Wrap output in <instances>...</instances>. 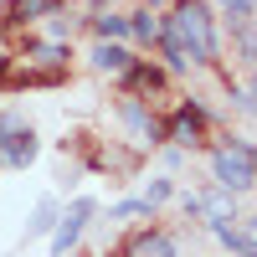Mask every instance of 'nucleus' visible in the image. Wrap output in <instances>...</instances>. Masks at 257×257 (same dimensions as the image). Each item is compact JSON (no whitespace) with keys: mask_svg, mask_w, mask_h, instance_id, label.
<instances>
[{"mask_svg":"<svg viewBox=\"0 0 257 257\" xmlns=\"http://www.w3.org/2000/svg\"><path fill=\"white\" fill-rule=\"evenodd\" d=\"M160 31L175 36L185 67H190V62H196V67H216L221 36H216V16H211L206 0H175V6H170V16L160 21Z\"/></svg>","mask_w":257,"mask_h":257,"instance_id":"nucleus-1","label":"nucleus"},{"mask_svg":"<svg viewBox=\"0 0 257 257\" xmlns=\"http://www.w3.org/2000/svg\"><path fill=\"white\" fill-rule=\"evenodd\" d=\"M211 170H216V185L231 190V196H242V190L257 185V149L247 139H226L216 155H211Z\"/></svg>","mask_w":257,"mask_h":257,"instance_id":"nucleus-2","label":"nucleus"},{"mask_svg":"<svg viewBox=\"0 0 257 257\" xmlns=\"http://www.w3.org/2000/svg\"><path fill=\"white\" fill-rule=\"evenodd\" d=\"M36 128L31 123H16V118H0V165H11V170H26L36 160Z\"/></svg>","mask_w":257,"mask_h":257,"instance_id":"nucleus-3","label":"nucleus"},{"mask_svg":"<svg viewBox=\"0 0 257 257\" xmlns=\"http://www.w3.org/2000/svg\"><path fill=\"white\" fill-rule=\"evenodd\" d=\"M165 139H175L180 149H201L206 144V108L196 98H185L175 113H170V123H165Z\"/></svg>","mask_w":257,"mask_h":257,"instance_id":"nucleus-4","label":"nucleus"},{"mask_svg":"<svg viewBox=\"0 0 257 257\" xmlns=\"http://www.w3.org/2000/svg\"><path fill=\"white\" fill-rule=\"evenodd\" d=\"M88 221H93V201H72V211L57 216V226H52V257H67L77 247V237H82Z\"/></svg>","mask_w":257,"mask_h":257,"instance_id":"nucleus-5","label":"nucleus"},{"mask_svg":"<svg viewBox=\"0 0 257 257\" xmlns=\"http://www.w3.org/2000/svg\"><path fill=\"white\" fill-rule=\"evenodd\" d=\"M41 16H62V0H6L0 26H31Z\"/></svg>","mask_w":257,"mask_h":257,"instance_id":"nucleus-6","label":"nucleus"},{"mask_svg":"<svg viewBox=\"0 0 257 257\" xmlns=\"http://www.w3.org/2000/svg\"><path fill=\"white\" fill-rule=\"evenodd\" d=\"M170 82V72L165 67H155V62H144V57H134V67L123 72V93L134 98V93H160Z\"/></svg>","mask_w":257,"mask_h":257,"instance_id":"nucleus-7","label":"nucleus"},{"mask_svg":"<svg viewBox=\"0 0 257 257\" xmlns=\"http://www.w3.org/2000/svg\"><path fill=\"white\" fill-rule=\"evenodd\" d=\"M226 31H231V57H237L242 67L252 72V67H257V16H247V21H226Z\"/></svg>","mask_w":257,"mask_h":257,"instance_id":"nucleus-8","label":"nucleus"},{"mask_svg":"<svg viewBox=\"0 0 257 257\" xmlns=\"http://www.w3.org/2000/svg\"><path fill=\"white\" fill-rule=\"evenodd\" d=\"M123 257H180V247H175V237H170V231H139L134 242L123 247Z\"/></svg>","mask_w":257,"mask_h":257,"instance_id":"nucleus-9","label":"nucleus"},{"mask_svg":"<svg viewBox=\"0 0 257 257\" xmlns=\"http://www.w3.org/2000/svg\"><path fill=\"white\" fill-rule=\"evenodd\" d=\"M93 67H98V72L123 77L128 67H134V52H128L123 41H98V47H93Z\"/></svg>","mask_w":257,"mask_h":257,"instance_id":"nucleus-10","label":"nucleus"},{"mask_svg":"<svg viewBox=\"0 0 257 257\" xmlns=\"http://www.w3.org/2000/svg\"><path fill=\"white\" fill-rule=\"evenodd\" d=\"M128 36H134L139 47L160 41V16H155V11H134V16H128Z\"/></svg>","mask_w":257,"mask_h":257,"instance_id":"nucleus-11","label":"nucleus"},{"mask_svg":"<svg viewBox=\"0 0 257 257\" xmlns=\"http://www.w3.org/2000/svg\"><path fill=\"white\" fill-rule=\"evenodd\" d=\"M93 31H98V41H123L128 36V16H93Z\"/></svg>","mask_w":257,"mask_h":257,"instance_id":"nucleus-12","label":"nucleus"},{"mask_svg":"<svg viewBox=\"0 0 257 257\" xmlns=\"http://www.w3.org/2000/svg\"><path fill=\"white\" fill-rule=\"evenodd\" d=\"M52 226H57V201H41V206H36V216L26 221V237H47Z\"/></svg>","mask_w":257,"mask_h":257,"instance_id":"nucleus-13","label":"nucleus"},{"mask_svg":"<svg viewBox=\"0 0 257 257\" xmlns=\"http://www.w3.org/2000/svg\"><path fill=\"white\" fill-rule=\"evenodd\" d=\"M216 6H221L226 21H247V16H257V0H216Z\"/></svg>","mask_w":257,"mask_h":257,"instance_id":"nucleus-14","label":"nucleus"},{"mask_svg":"<svg viewBox=\"0 0 257 257\" xmlns=\"http://www.w3.org/2000/svg\"><path fill=\"white\" fill-rule=\"evenodd\" d=\"M170 190H175V185H170V180H155V185H149V196H144V206L155 211L160 201H170Z\"/></svg>","mask_w":257,"mask_h":257,"instance_id":"nucleus-15","label":"nucleus"},{"mask_svg":"<svg viewBox=\"0 0 257 257\" xmlns=\"http://www.w3.org/2000/svg\"><path fill=\"white\" fill-rule=\"evenodd\" d=\"M180 206H185V216H206V196H190V190H185Z\"/></svg>","mask_w":257,"mask_h":257,"instance_id":"nucleus-16","label":"nucleus"},{"mask_svg":"<svg viewBox=\"0 0 257 257\" xmlns=\"http://www.w3.org/2000/svg\"><path fill=\"white\" fill-rule=\"evenodd\" d=\"M231 103H237V108H242V113H252V108H257V103L247 98V88H231Z\"/></svg>","mask_w":257,"mask_h":257,"instance_id":"nucleus-17","label":"nucleus"},{"mask_svg":"<svg viewBox=\"0 0 257 257\" xmlns=\"http://www.w3.org/2000/svg\"><path fill=\"white\" fill-rule=\"evenodd\" d=\"M247 98L257 103V67H252V82H247Z\"/></svg>","mask_w":257,"mask_h":257,"instance_id":"nucleus-18","label":"nucleus"},{"mask_svg":"<svg viewBox=\"0 0 257 257\" xmlns=\"http://www.w3.org/2000/svg\"><path fill=\"white\" fill-rule=\"evenodd\" d=\"M11 67H16V62H11V57H6V52H0V77H6V72H11Z\"/></svg>","mask_w":257,"mask_h":257,"instance_id":"nucleus-19","label":"nucleus"},{"mask_svg":"<svg viewBox=\"0 0 257 257\" xmlns=\"http://www.w3.org/2000/svg\"><path fill=\"white\" fill-rule=\"evenodd\" d=\"M155 6H165V0H149V11H155Z\"/></svg>","mask_w":257,"mask_h":257,"instance_id":"nucleus-20","label":"nucleus"},{"mask_svg":"<svg viewBox=\"0 0 257 257\" xmlns=\"http://www.w3.org/2000/svg\"><path fill=\"white\" fill-rule=\"evenodd\" d=\"M93 6H103V0H93Z\"/></svg>","mask_w":257,"mask_h":257,"instance_id":"nucleus-21","label":"nucleus"},{"mask_svg":"<svg viewBox=\"0 0 257 257\" xmlns=\"http://www.w3.org/2000/svg\"><path fill=\"white\" fill-rule=\"evenodd\" d=\"M0 31H6V26H0Z\"/></svg>","mask_w":257,"mask_h":257,"instance_id":"nucleus-22","label":"nucleus"}]
</instances>
